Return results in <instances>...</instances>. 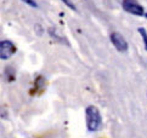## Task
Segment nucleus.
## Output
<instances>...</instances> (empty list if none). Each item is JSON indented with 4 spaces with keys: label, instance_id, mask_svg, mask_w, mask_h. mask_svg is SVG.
<instances>
[{
    "label": "nucleus",
    "instance_id": "1",
    "mask_svg": "<svg viewBox=\"0 0 147 138\" xmlns=\"http://www.w3.org/2000/svg\"><path fill=\"white\" fill-rule=\"evenodd\" d=\"M85 119H86V127L90 132L97 131L102 125V116L97 107L89 105L85 109Z\"/></svg>",
    "mask_w": 147,
    "mask_h": 138
},
{
    "label": "nucleus",
    "instance_id": "2",
    "mask_svg": "<svg viewBox=\"0 0 147 138\" xmlns=\"http://www.w3.org/2000/svg\"><path fill=\"white\" fill-rule=\"evenodd\" d=\"M123 9L134 16H145V10L136 0H123Z\"/></svg>",
    "mask_w": 147,
    "mask_h": 138
},
{
    "label": "nucleus",
    "instance_id": "3",
    "mask_svg": "<svg viewBox=\"0 0 147 138\" xmlns=\"http://www.w3.org/2000/svg\"><path fill=\"white\" fill-rule=\"evenodd\" d=\"M16 52V46L12 41L10 40H3L0 42V58L1 60H9L11 56Z\"/></svg>",
    "mask_w": 147,
    "mask_h": 138
},
{
    "label": "nucleus",
    "instance_id": "4",
    "mask_svg": "<svg viewBox=\"0 0 147 138\" xmlns=\"http://www.w3.org/2000/svg\"><path fill=\"white\" fill-rule=\"evenodd\" d=\"M109 38H111V41H112L113 46L119 52H127L128 51V47H129L128 42H127V40L124 39V36L120 33H118V31H114V33L111 34Z\"/></svg>",
    "mask_w": 147,
    "mask_h": 138
},
{
    "label": "nucleus",
    "instance_id": "5",
    "mask_svg": "<svg viewBox=\"0 0 147 138\" xmlns=\"http://www.w3.org/2000/svg\"><path fill=\"white\" fill-rule=\"evenodd\" d=\"M44 87H45V79L43 76H38L35 79L34 90H33V91H35V90H38V91H43Z\"/></svg>",
    "mask_w": 147,
    "mask_h": 138
},
{
    "label": "nucleus",
    "instance_id": "6",
    "mask_svg": "<svg viewBox=\"0 0 147 138\" xmlns=\"http://www.w3.org/2000/svg\"><path fill=\"white\" fill-rule=\"evenodd\" d=\"M138 31H139V34L141 35V38H142L144 45H145V49L147 50V30H146L145 28H139Z\"/></svg>",
    "mask_w": 147,
    "mask_h": 138
},
{
    "label": "nucleus",
    "instance_id": "7",
    "mask_svg": "<svg viewBox=\"0 0 147 138\" xmlns=\"http://www.w3.org/2000/svg\"><path fill=\"white\" fill-rule=\"evenodd\" d=\"M22 1H23L24 4H27L28 6H30V7H34V9L38 7V4H36L35 0H22Z\"/></svg>",
    "mask_w": 147,
    "mask_h": 138
},
{
    "label": "nucleus",
    "instance_id": "8",
    "mask_svg": "<svg viewBox=\"0 0 147 138\" xmlns=\"http://www.w3.org/2000/svg\"><path fill=\"white\" fill-rule=\"evenodd\" d=\"M61 1L65 5H67V6L69 7L71 10H73V11H74V10H76V6H74V4H73V3L71 1V0H61Z\"/></svg>",
    "mask_w": 147,
    "mask_h": 138
},
{
    "label": "nucleus",
    "instance_id": "9",
    "mask_svg": "<svg viewBox=\"0 0 147 138\" xmlns=\"http://www.w3.org/2000/svg\"><path fill=\"white\" fill-rule=\"evenodd\" d=\"M145 17H146V18H147V12H146V13H145Z\"/></svg>",
    "mask_w": 147,
    "mask_h": 138
}]
</instances>
